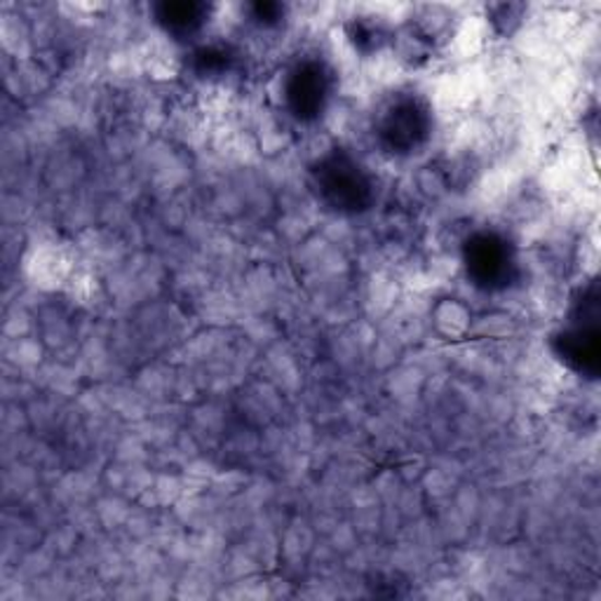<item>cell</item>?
Listing matches in <instances>:
<instances>
[{"label": "cell", "instance_id": "cell-1", "mask_svg": "<svg viewBox=\"0 0 601 601\" xmlns=\"http://www.w3.org/2000/svg\"><path fill=\"white\" fill-rule=\"evenodd\" d=\"M360 167L351 165L347 161H331L320 172V184L327 200L337 208H360L365 202L369 186L365 177L357 172Z\"/></svg>", "mask_w": 601, "mask_h": 601}, {"label": "cell", "instance_id": "cell-2", "mask_svg": "<svg viewBox=\"0 0 601 601\" xmlns=\"http://www.w3.org/2000/svg\"><path fill=\"white\" fill-rule=\"evenodd\" d=\"M468 261H470L468 266H470L472 275L480 282L494 284L508 275V266H510L508 249H505V245L492 235L478 237V240L472 243Z\"/></svg>", "mask_w": 601, "mask_h": 601}, {"label": "cell", "instance_id": "cell-3", "mask_svg": "<svg viewBox=\"0 0 601 601\" xmlns=\"http://www.w3.org/2000/svg\"><path fill=\"white\" fill-rule=\"evenodd\" d=\"M425 128L423 110L414 102H404L394 106L386 116L384 122V134L392 146H416V141Z\"/></svg>", "mask_w": 601, "mask_h": 601}, {"label": "cell", "instance_id": "cell-4", "mask_svg": "<svg viewBox=\"0 0 601 601\" xmlns=\"http://www.w3.org/2000/svg\"><path fill=\"white\" fill-rule=\"evenodd\" d=\"M325 99V78L318 69H300L290 85V102L298 116L318 114Z\"/></svg>", "mask_w": 601, "mask_h": 601}]
</instances>
